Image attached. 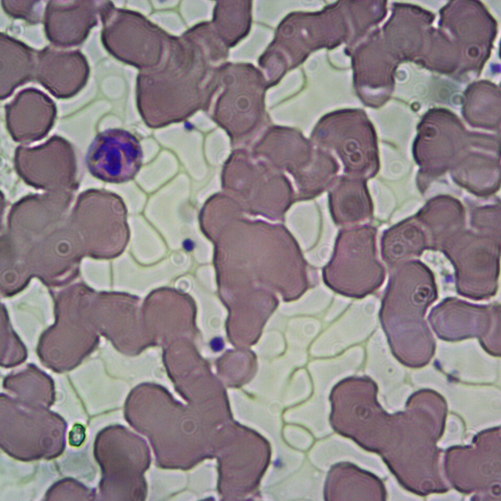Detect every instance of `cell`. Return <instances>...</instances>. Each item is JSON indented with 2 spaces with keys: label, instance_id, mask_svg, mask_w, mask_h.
<instances>
[{
  "label": "cell",
  "instance_id": "obj_1",
  "mask_svg": "<svg viewBox=\"0 0 501 501\" xmlns=\"http://www.w3.org/2000/svg\"><path fill=\"white\" fill-rule=\"evenodd\" d=\"M73 195L29 194L15 202L1 236V292L12 295L38 278L65 286L79 275L85 257L67 210Z\"/></svg>",
  "mask_w": 501,
  "mask_h": 501
},
{
  "label": "cell",
  "instance_id": "obj_2",
  "mask_svg": "<svg viewBox=\"0 0 501 501\" xmlns=\"http://www.w3.org/2000/svg\"><path fill=\"white\" fill-rule=\"evenodd\" d=\"M228 49L211 22L197 24L180 36L169 35L159 64L137 76L136 103L145 125L163 128L208 111Z\"/></svg>",
  "mask_w": 501,
  "mask_h": 501
},
{
  "label": "cell",
  "instance_id": "obj_3",
  "mask_svg": "<svg viewBox=\"0 0 501 501\" xmlns=\"http://www.w3.org/2000/svg\"><path fill=\"white\" fill-rule=\"evenodd\" d=\"M437 298L432 271L413 260L392 273L382 301L380 318L394 353L429 356L434 340L424 320L426 308Z\"/></svg>",
  "mask_w": 501,
  "mask_h": 501
},
{
  "label": "cell",
  "instance_id": "obj_4",
  "mask_svg": "<svg viewBox=\"0 0 501 501\" xmlns=\"http://www.w3.org/2000/svg\"><path fill=\"white\" fill-rule=\"evenodd\" d=\"M220 87L212 119L226 130L234 143H240L259 130L265 121L264 97L268 82L250 64L225 62L220 71Z\"/></svg>",
  "mask_w": 501,
  "mask_h": 501
},
{
  "label": "cell",
  "instance_id": "obj_5",
  "mask_svg": "<svg viewBox=\"0 0 501 501\" xmlns=\"http://www.w3.org/2000/svg\"><path fill=\"white\" fill-rule=\"evenodd\" d=\"M127 213L121 197L111 191L89 189L77 196L69 218L85 257L110 260L124 251L129 240Z\"/></svg>",
  "mask_w": 501,
  "mask_h": 501
},
{
  "label": "cell",
  "instance_id": "obj_6",
  "mask_svg": "<svg viewBox=\"0 0 501 501\" xmlns=\"http://www.w3.org/2000/svg\"><path fill=\"white\" fill-rule=\"evenodd\" d=\"M376 228L370 224L339 231L333 254L322 269L325 284L345 296L362 298L380 288L385 270L377 259Z\"/></svg>",
  "mask_w": 501,
  "mask_h": 501
},
{
  "label": "cell",
  "instance_id": "obj_7",
  "mask_svg": "<svg viewBox=\"0 0 501 501\" xmlns=\"http://www.w3.org/2000/svg\"><path fill=\"white\" fill-rule=\"evenodd\" d=\"M101 42L109 55L138 68H152L163 57L169 34L142 14L100 1Z\"/></svg>",
  "mask_w": 501,
  "mask_h": 501
},
{
  "label": "cell",
  "instance_id": "obj_8",
  "mask_svg": "<svg viewBox=\"0 0 501 501\" xmlns=\"http://www.w3.org/2000/svg\"><path fill=\"white\" fill-rule=\"evenodd\" d=\"M222 184L241 209L267 217L283 215L291 202V189L280 169L269 162L253 160L242 149L225 163Z\"/></svg>",
  "mask_w": 501,
  "mask_h": 501
},
{
  "label": "cell",
  "instance_id": "obj_9",
  "mask_svg": "<svg viewBox=\"0 0 501 501\" xmlns=\"http://www.w3.org/2000/svg\"><path fill=\"white\" fill-rule=\"evenodd\" d=\"M441 251L455 269L457 292L474 300L496 294L499 277L500 242L464 229Z\"/></svg>",
  "mask_w": 501,
  "mask_h": 501
},
{
  "label": "cell",
  "instance_id": "obj_10",
  "mask_svg": "<svg viewBox=\"0 0 501 501\" xmlns=\"http://www.w3.org/2000/svg\"><path fill=\"white\" fill-rule=\"evenodd\" d=\"M14 165L20 179L36 189L73 194L78 188L74 147L60 136L32 148L18 146Z\"/></svg>",
  "mask_w": 501,
  "mask_h": 501
},
{
  "label": "cell",
  "instance_id": "obj_11",
  "mask_svg": "<svg viewBox=\"0 0 501 501\" xmlns=\"http://www.w3.org/2000/svg\"><path fill=\"white\" fill-rule=\"evenodd\" d=\"M499 305L479 306L447 298L435 307L429 321L435 333L445 340L476 336L490 352L499 353Z\"/></svg>",
  "mask_w": 501,
  "mask_h": 501
},
{
  "label": "cell",
  "instance_id": "obj_12",
  "mask_svg": "<svg viewBox=\"0 0 501 501\" xmlns=\"http://www.w3.org/2000/svg\"><path fill=\"white\" fill-rule=\"evenodd\" d=\"M86 165L96 179L121 184L132 180L142 166V149L138 138L123 128L99 132L89 145Z\"/></svg>",
  "mask_w": 501,
  "mask_h": 501
},
{
  "label": "cell",
  "instance_id": "obj_13",
  "mask_svg": "<svg viewBox=\"0 0 501 501\" xmlns=\"http://www.w3.org/2000/svg\"><path fill=\"white\" fill-rule=\"evenodd\" d=\"M90 68L80 50L45 46L36 53L35 79L59 99L75 97L87 84Z\"/></svg>",
  "mask_w": 501,
  "mask_h": 501
},
{
  "label": "cell",
  "instance_id": "obj_14",
  "mask_svg": "<svg viewBox=\"0 0 501 501\" xmlns=\"http://www.w3.org/2000/svg\"><path fill=\"white\" fill-rule=\"evenodd\" d=\"M56 118L55 102L35 87L19 91L5 106V128L15 142L29 144L44 138Z\"/></svg>",
  "mask_w": 501,
  "mask_h": 501
},
{
  "label": "cell",
  "instance_id": "obj_15",
  "mask_svg": "<svg viewBox=\"0 0 501 501\" xmlns=\"http://www.w3.org/2000/svg\"><path fill=\"white\" fill-rule=\"evenodd\" d=\"M100 1L49 0L43 24L46 39L57 48L80 46L97 25Z\"/></svg>",
  "mask_w": 501,
  "mask_h": 501
},
{
  "label": "cell",
  "instance_id": "obj_16",
  "mask_svg": "<svg viewBox=\"0 0 501 501\" xmlns=\"http://www.w3.org/2000/svg\"><path fill=\"white\" fill-rule=\"evenodd\" d=\"M425 250H430L429 239L415 215L385 230L381 238L382 258L393 269L421 256Z\"/></svg>",
  "mask_w": 501,
  "mask_h": 501
},
{
  "label": "cell",
  "instance_id": "obj_17",
  "mask_svg": "<svg viewBox=\"0 0 501 501\" xmlns=\"http://www.w3.org/2000/svg\"><path fill=\"white\" fill-rule=\"evenodd\" d=\"M36 51L5 33H0V99L35 78Z\"/></svg>",
  "mask_w": 501,
  "mask_h": 501
},
{
  "label": "cell",
  "instance_id": "obj_18",
  "mask_svg": "<svg viewBox=\"0 0 501 501\" xmlns=\"http://www.w3.org/2000/svg\"><path fill=\"white\" fill-rule=\"evenodd\" d=\"M423 225L431 250H440L465 228V211L456 200L438 198L429 201L415 214Z\"/></svg>",
  "mask_w": 501,
  "mask_h": 501
},
{
  "label": "cell",
  "instance_id": "obj_19",
  "mask_svg": "<svg viewBox=\"0 0 501 501\" xmlns=\"http://www.w3.org/2000/svg\"><path fill=\"white\" fill-rule=\"evenodd\" d=\"M332 220L339 226H353L373 217V206L359 182L343 180L330 195Z\"/></svg>",
  "mask_w": 501,
  "mask_h": 501
},
{
  "label": "cell",
  "instance_id": "obj_20",
  "mask_svg": "<svg viewBox=\"0 0 501 501\" xmlns=\"http://www.w3.org/2000/svg\"><path fill=\"white\" fill-rule=\"evenodd\" d=\"M250 1H218L212 26L222 42L231 47L249 33L251 15Z\"/></svg>",
  "mask_w": 501,
  "mask_h": 501
},
{
  "label": "cell",
  "instance_id": "obj_21",
  "mask_svg": "<svg viewBox=\"0 0 501 501\" xmlns=\"http://www.w3.org/2000/svg\"><path fill=\"white\" fill-rule=\"evenodd\" d=\"M471 226L477 233L488 236L500 242V210L499 207L475 209L471 214Z\"/></svg>",
  "mask_w": 501,
  "mask_h": 501
},
{
  "label": "cell",
  "instance_id": "obj_22",
  "mask_svg": "<svg viewBox=\"0 0 501 501\" xmlns=\"http://www.w3.org/2000/svg\"><path fill=\"white\" fill-rule=\"evenodd\" d=\"M39 5H41V2L38 0L1 1L2 8L6 15L15 19H23L31 25H36L40 22V10L36 9V6Z\"/></svg>",
  "mask_w": 501,
  "mask_h": 501
}]
</instances>
